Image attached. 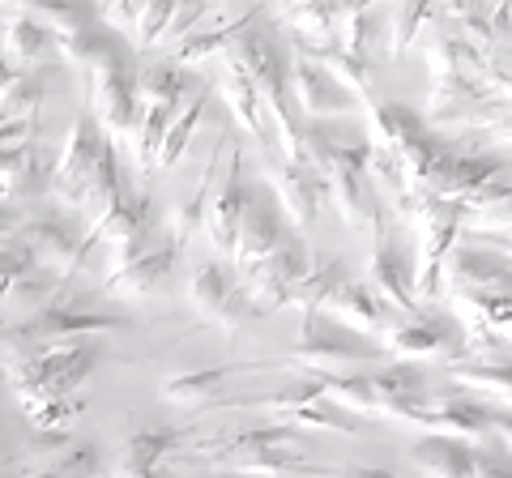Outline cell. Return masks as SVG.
Returning a JSON list of instances; mask_svg holds the SVG:
<instances>
[{"instance_id":"1","label":"cell","mask_w":512,"mask_h":478,"mask_svg":"<svg viewBox=\"0 0 512 478\" xmlns=\"http://www.w3.org/2000/svg\"><path fill=\"white\" fill-rule=\"evenodd\" d=\"M205 457L218 470L252 474V478H282V474H316L303 466V440L291 432V423H269L261 432H239L231 440H210L188 449Z\"/></svg>"},{"instance_id":"2","label":"cell","mask_w":512,"mask_h":478,"mask_svg":"<svg viewBox=\"0 0 512 478\" xmlns=\"http://www.w3.org/2000/svg\"><path fill=\"white\" fill-rule=\"evenodd\" d=\"M99 363V346L82 342V346H43V350H18L0 363L5 385L18 393V402L39 393H77L82 380L94 372Z\"/></svg>"},{"instance_id":"3","label":"cell","mask_w":512,"mask_h":478,"mask_svg":"<svg viewBox=\"0 0 512 478\" xmlns=\"http://www.w3.org/2000/svg\"><path fill=\"white\" fill-rule=\"evenodd\" d=\"M227 56L248 73L256 99L265 103L269 120H274V133H278V141H282V154L295 158V163H303V150H308V133H299V124L291 120V94H286V65H282V56H278L261 35H256V26L231 47Z\"/></svg>"},{"instance_id":"4","label":"cell","mask_w":512,"mask_h":478,"mask_svg":"<svg viewBox=\"0 0 512 478\" xmlns=\"http://www.w3.org/2000/svg\"><path fill=\"white\" fill-rule=\"evenodd\" d=\"M414 227H419V265H414V295L436 299L440 295V274L453 257V239L466 227V205L423 193L414 205Z\"/></svg>"},{"instance_id":"5","label":"cell","mask_w":512,"mask_h":478,"mask_svg":"<svg viewBox=\"0 0 512 478\" xmlns=\"http://www.w3.org/2000/svg\"><path fill=\"white\" fill-rule=\"evenodd\" d=\"M128 321L111 312H94V308H60V304H43L35 308L30 321L18 329H9L5 338L18 350H43V346H82V342H99L107 333H120Z\"/></svg>"},{"instance_id":"6","label":"cell","mask_w":512,"mask_h":478,"mask_svg":"<svg viewBox=\"0 0 512 478\" xmlns=\"http://www.w3.org/2000/svg\"><path fill=\"white\" fill-rule=\"evenodd\" d=\"M90 94H94V120L107 129V137H133L141 116V77H133V65L107 47L90 65Z\"/></svg>"},{"instance_id":"7","label":"cell","mask_w":512,"mask_h":478,"mask_svg":"<svg viewBox=\"0 0 512 478\" xmlns=\"http://www.w3.org/2000/svg\"><path fill=\"white\" fill-rule=\"evenodd\" d=\"M188 299H192V308H197L201 321L218 325L222 333H239L252 316H261V308L252 304V295L244 291V282H239L235 269H222L214 261L197 265V274L188 282Z\"/></svg>"},{"instance_id":"8","label":"cell","mask_w":512,"mask_h":478,"mask_svg":"<svg viewBox=\"0 0 512 478\" xmlns=\"http://www.w3.org/2000/svg\"><path fill=\"white\" fill-rule=\"evenodd\" d=\"M363 333H329L320 312H303V329H299V346L291 350V363L303 372H316V376H338L346 368H355L363 359H376L380 346L376 342H359Z\"/></svg>"},{"instance_id":"9","label":"cell","mask_w":512,"mask_h":478,"mask_svg":"<svg viewBox=\"0 0 512 478\" xmlns=\"http://www.w3.org/2000/svg\"><path fill=\"white\" fill-rule=\"evenodd\" d=\"M107 150H111V137H107L103 124L94 116H77L69 137H64L56 167H52V197L60 205H69V210H77V197H82L90 175L99 171Z\"/></svg>"},{"instance_id":"10","label":"cell","mask_w":512,"mask_h":478,"mask_svg":"<svg viewBox=\"0 0 512 478\" xmlns=\"http://www.w3.org/2000/svg\"><path fill=\"white\" fill-rule=\"evenodd\" d=\"M312 269L308 261V248L299 244V239L291 235L282 248H274L265 261H256L252 269H244L239 274V282H244V291L252 295V304L261 312H274L282 304H291V291L303 282V274Z\"/></svg>"},{"instance_id":"11","label":"cell","mask_w":512,"mask_h":478,"mask_svg":"<svg viewBox=\"0 0 512 478\" xmlns=\"http://www.w3.org/2000/svg\"><path fill=\"white\" fill-rule=\"evenodd\" d=\"M320 316L338 321L350 333H363V338H389V329L397 325V312L384 304L380 291L372 282H350L342 278L333 286V295L320 304Z\"/></svg>"},{"instance_id":"12","label":"cell","mask_w":512,"mask_h":478,"mask_svg":"<svg viewBox=\"0 0 512 478\" xmlns=\"http://www.w3.org/2000/svg\"><path fill=\"white\" fill-rule=\"evenodd\" d=\"M248 205H252V188L244 184V154H239V146L231 141L227 146V180H222V188L214 193L210 210H205V222H201L218 252H235V235H239V222H244Z\"/></svg>"},{"instance_id":"13","label":"cell","mask_w":512,"mask_h":478,"mask_svg":"<svg viewBox=\"0 0 512 478\" xmlns=\"http://www.w3.org/2000/svg\"><path fill=\"white\" fill-rule=\"evenodd\" d=\"M495 410L483 402H466V397H436L410 414V427H423L427 436H453V440H483L491 436Z\"/></svg>"},{"instance_id":"14","label":"cell","mask_w":512,"mask_h":478,"mask_svg":"<svg viewBox=\"0 0 512 478\" xmlns=\"http://www.w3.org/2000/svg\"><path fill=\"white\" fill-rule=\"evenodd\" d=\"M269 184L278 193V205L286 210V218L295 227H312L320 214V197H325V175L308 163H295V158H269Z\"/></svg>"},{"instance_id":"15","label":"cell","mask_w":512,"mask_h":478,"mask_svg":"<svg viewBox=\"0 0 512 478\" xmlns=\"http://www.w3.org/2000/svg\"><path fill=\"white\" fill-rule=\"evenodd\" d=\"M372 261H367V282L380 291V299L389 304L397 316H414L419 312V295H414V274H406L402 257H397L389 231H384V214L372 222Z\"/></svg>"},{"instance_id":"16","label":"cell","mask_w":512,"mask_h":478,"mask_svg":"<svg viewBox=\"0 0 512 478\" xmlns=\"http://www.w3.org/2000/svg\"><path fill=\"white\" fill-rule=\"evenodd\" d=\"M389 350L402 359H448L461 350V329L440 321V316H397V325L389 329Z\"/></svg>"},{"instance_id":"17","label":"cell","mask_w":512,"mask_h":478,"mask_svg":"<svg viewBox=\"0 0 512 478\" xmlns=\"http://www.w3.org/2000/svg\"><path fill=\"white\" fill-rule=\"evenodd\" d=\"M291 94L299 111L308 120H333V116H350V99H346V86L333 77L329 69H320L312 56H303L291 65Z\"/></svg>"},{"instance_id":"18","label":"cell","mask_w":512,"mask_h":478,"mask_svg":"<svg viewBox=\"0 0 512 478\" xmlns=\"http://www.w3.org/2000/svg\"><path fill=\"white\" fill-rule=\"evenodd\" d=\"M18 244L35 257L39 269H47V274H60L69 278L77 265H82V239H77L64 222L56 218H35V222H22L18 227Z\"/></svg>"},{"instance_id":"19","label":"cell","mask_w":512,"mask_h":478,"mask_svg":"<svg viewBox=\"0 0 512 478\" xmlns=\"http://www.w3.org/2000/svg\"><path fill=\"white\" fill-rule=\"evenodd\" d=\"M448 269H453V286H461V291L474 295L512 291V257H504L500 248H453Z\"/></svg>"},{"instance_id":"20","label":"cell","mask_w":512,"mask_h":478,"mask_svg":"<svg viewBox=\"0 0 512 478\" xmlns=\"http://www.w3.org/2000/svg\"><path fill=\"white\" fill-rule=\"evenodd\" d=\"M150 227V197L146 193H116V201L107 205L99 218H90V227L82 235V261L90 257L94 244H111V239H128V235H146Z\"/></svg>"},{"instance_id":"21","label":"cell","mask_w":512,"mask_h":478,"mask_svg":"<svg viewBox=\"0 0 512 478\" xmlns=\"http://www.w3.org/2000/svg\"><path fill=\"white\" fill-rule=\"evenodd\" d=\"M180 444H184L180 432H133L120 444L111 478H167L163 461L180 453Z\"/></svg>"},{"instance_id":"22","label":"cell","mask_w":512,"mask_h":478,"mask_svg":"<svg viewBox=\"0 0 512 478\" xmlns=\"http://www.w3.org/2000/svg\"><path fill=\"white\" fill-rule=\"evenodd\" d=\"M222 103L231 107V116H235L239 129L252 133V137L269 150V141H274V120H269L265 103L256 99V90H252V82H248V73L239 69L231 56L222 60Z\"/></svg>"},{"instance_id":"23","label":"cell","mask_w":512,"mask_h":478,"mask_svg":"<svg viewBox=\"0 0 512 478\" xmlns=\"http://www.w3.org/2000/svg\"><path fill=\"white\" fill-rule=\"evenodd\" d=\"M286 239H291V231L282 227V218L269 210V205H248L244 222H239V235H235V274H244V269H252L256 261H265L274 248H282Z\"/></svg>"},{"instance_id":"24","label":"cell","mask_w":512,"mask_h":478,"mask_svg":"<svg viewBox=\"0 0 512 478\" xmlns=\"http://www.w3.org/2000/svg\"><path fill=\"white\" fill-rule=\"evenodd\" d=\"M299 52H303V56H312L320 69H329L350 94H359V99H367V103H376V73H372V65H367V56L346 52L338 39H333V43L299 39Z\"/></svg>"},{"instance_id":"25","label":"cell","mask_w":512,"mask_h":478,"mask_svg":"<svg viewBox=\"0 0 512 478\" xmlns=\"http://www.w3.org/2000/svg\"><path fill=\"white\" fill-rule=\"evenodd\" d=\"M43 193H52V167H47L43 150L35 141H26L9 154L5 171H0V197L5 201H35Z\"/></svg>"},{"instance_id":"26","label":"cell","mask_w":512,"mask_h":478,"mask_svg":"<svg viewBox=\"0 0 512 478\" xmlns=\"http://www.w3.org/2000/svg\"><path fill=\"white\" fill-rule=\"evenodd\" d=\"M180 244H163V248H154L146 252V257H137L133 265H124L120 274H107V295H154L158 286L167 282V274L175 269V261H180Z\"/></svg>"},{"instance_id":"27","label":"cell","mask_w":512,"mask_h":478,"mask_svg":"<svg viewBox=\"0 0 512 478\" xmlns=\"http://www.w3.org/2000/svg\"><path fill=\"white\" fill-rule=\"evenodd\" d=\"M414 466L423 478H478V453L466 449V440L427 436L414 444Z\"/></svg>"},{"instance_id":"28","label":"cell","mask_w":512,"mask_h":478,"mask_svg":"<svg viewBox=\"0 0 512 478\" xmlns=\"http://www.w3.org/2000/svg\"><path fill=\"white\" fill-rule=\"evenodd\" d=\"M252 26H256V13H239V18H231L227 26H214V30H205V35H188L184 43H175L171 60L180 69H197V65H205V60H214V56H227Z\"/></svg>"},{"instance_id":"29","label":"cell","mask_w":512,"mask_h":478,"mask_svg":"<svg viewBox=\"0 0 512 478\" xmlns=\"http://www.w3.org/2000/svg\"><path fill=\"white\" fill-rule=\"evenodd\" d=\"M448 376L512 406V359H457L448 363Z\"/></svg>"},{"instance_id":"30","label":"cell","mask_w":512,"mask_h":478,"mask_svg":"<svg viewBox=\"0 0 512 478\" xmlns=\"http://www.w3.org/2000/svg\"><path fill=\"white\" fill-rule=\"evenodd\" d=\"M218 163H222V141L214 146V154H210V163H205L197 188H192V197H184V201L171 210V235H175V244H180V248H188L192 231H197L201 222H205V210H210V188H214Z\"/></svg>"},{"instance_id":"31","label":"cell","mask_w":512,"mask_h":478,"mask_svg":"<svg viewBox=\"0 0 512 478\" xmlns=\"http://www.w3.org/2000/svg\"><path fill=\"white\" fill-rule=\"evenodd\" d=\"M0 52H5L18 69H39V56L47 52V26L18 9V18L5 22V35H0Z\"/></svg>"},{"instance_id":"32","label":"cell","mask_w":512,"mask_h":478,"mask_svg":"<svg viewBox=\"0 0 512 478\" xmlns=\"http://www.w3.org/2000/svg\"><path fill=\"white\" fill-rule=\"evenodd\" d=\"M22 410L35 432H69V427L82 419L86 402L77 393H39V397H26Z\"/></svg>"},{"instance_id":"33","label":"cell","mask_w":512,"mask_h":478,"mask_svg":"<svg viewBox=\"0 0 512 478\" xmlns=\"http://www.w3.org/2000/svg\"><path fill=\"white\" fill-rule=\"evenodd\" d=\"M43 94H47V73L43 69H22L5 90H0V124H9V120H39Z\"/></svg>"},{"instance_id":"34","label":"cell","mask_w":512,"mask_h":478,"mask_svg":"<svg viewBox=\"0 0 512 478\" xmlns=\"http://www.w3.org/2000/svg\"><path fill=\"white\" fill-rule=\"evenodd\" d=\"M231 376V368H201V372H180L163 380V389H158V397L163 402H175V406H201L210 402V397L222 389V380Z\"/></svg>"},{"instance_id":"35","label":"cell","mask_w":512,"mask_h":478,"mask_svg":"<svg viewBox=\"0 0 512 478\" xmlns=\"http://www.w3.org/2000/svg\"><path fill=\"white\" fill-rule=\"evenodd\" d=\"M205 107H210V90H197V94H192V103L171 120V129H167V137H163V146H158L154 171H171V167H175V158L184 154V146L192 141V133H197V124H201V116H205Z\"/></svg>"},{"instance_id":"36","label":"cell","mask_w":512,"mask_h":478,"mask_svg":"<svg viewBox=\"0 0 512 478\" xmlns=\"http://www.w3.org/2000/svg\"><path fill=\"white\" fill-rule=\"evenodd\" d=\"M346 278V265L342 261H333V257H316L312 269L303 274V282L291 291V304L299 312H320V304L333 295V286H338Z\"/></svg>"},{"instance_id":"37","label":"cell","mask_w":512,"mask_h":478,"mask_svg":"<svg viewBox=\"0 0 512 478\" xmlns=\"http://www.w3.org/2000/svg\"><path fill=\"white\" fill-rule=\"evenodd\" d=\"M278 423H291V427H312V432H338V436H350L355 432V419H350V410H342L338 402H329L325 393L312 397V402H303L299 410H291L286 419Z\"/></svg>"},{"instance_id":"38","label":"cell","mask_w":512,"mask_h":478,"mask_svg":"<svg viewBox=\"0 0 512 478\" xmlns=\"http://www.w3.org/2000/svg\"><path fill=\"white\" fill-rule=\"evenodd\" d=\"M188 99V73L175 65H154L141 73V103H158V107H175V111H184L180 103Z\"/></svg>"},{"instance_id":"39","label":"cell","mask_w":512,"mask_h":478,"mask_svg":"<svg viewBox=\"0 0 512 478\" xmlns=\"http://www.w3.org/2000/svg\"><path fill=\"white\" fill-rule=\"evenodd\" d=\"M18 9L30 13L35 22H43L56 39H64V35H73V30L86 26V9L77 5V0H22Z\"/></svg>"},{"instance_id":"40","label":"cell","mask_w":512,"mask_h":478,"mask_svg":"<svg viewBox=\"0 0 512 478\" xmlns=\"http://www.w3.org/2000/svg\"><path fill=\"white\" fill-rule=\"evenodd\" d=\"M325 397L350 414H380L372 376H333V380H325Z\"/></svg>"},{"instance_id":"41","label":"cell","mask_w":512,"mask_h":478,"mask_svg":"<svg viewBox=\"0 0 512 478\" xmlns=\"http://www.w3.org/2000/svg\"><path fill=\"white\" fill-rule=\"evenodd\" d=\"M431 9H436V0H397V5H393V22H389V26H393L389 52H393V56H402L406 47L423 35Z\"/></svg>"},{"instance_id":"42","label":"cell","mask_w":512,"mask_h":478,"mask_svg":"<svg viewBox=\"0 0 512 478\" xmlns=\"http://www.w3.org/2000/svg\"><path fill=\"white\" fill-rule=\"evenodd\" d=\"M175 5H180V0H146V9H141V18H137V30H133V47H137V52H150V47L163 39Z\"/></svg>"},{"instance_id":"43","label":"cell","mask_w":512,"mask_h":478,"mask_svg":"<svg viewBox=\"0 0 512 478\" xmlns=\"http://www.w3.org/2000/svg\"><path fill=\"white\" fill-rule=\"evenodd\" d=\"M47 269L39 265H30L26 274L9 286V295H5V308H43L47 304Z\"/></svg>"},{"instance_id":"44","label":"cell","mask_w":512,"mask_h":478,"mask_svg":"<svg viewBox=\"0 0 512 478\" xmlns=\"http://www.w3.org/2000/svg\"><path fill=\"white\" fill-rule=\"evenodd\" d=\"M60 43V56L69 60V65H94L103 52H107V39L103 35H94L90 26H82V30H73V35H64V39H56Z\"/></svg>"},{"instance_id":"45","label":"cell","mask_w":512,"mask_h":478,"mask_svg":"<svg viewBox=\"0 0 512 478\" xmlns=\"http://www.w3.org/2000/svg\"><path fill=\"white\" fill-rule=\"evenodd\" d=\"M30 265H35V257H30V252L18 244V239H13V244H0V304H5L9 286L18 282Z\"/></svg>"},{"instance_id":"46","label":"cell","mask_w":512,"mask_h":478,"mask_svg":"<svg viewBox=\"0 0 512 478\" xmlns=\"http://www.w3.org/2000/svg\"><path fill=\"white\" fill-rule=\"evenodd\" d=\"M141 9H146V0H99V18L111 30H137Z\"/></svg>"},{"instance_id":"47","label":"cell","mask_w":512,"mask_h":478,"mask_svg":"<svg viewBox=\"0 0 512 478\" xmlns=\"http://www.w3.org/2000/svg\"><path fill=\"white\" fill-rule=\"evenodd\" d=\"M205 9H210V5H201V0H180V5H175V13H171V22H167V30H163V39L184 43V39L192 35V26L201 22Z\"/></svg>"},{"instance_id":"48","label":"cell","mask_w":512,"mask_h":478,"mask_svg":"<svg viewBox=\"0 0 512 478\" xmlns=\"http://www.w3.org/2000/svg\"><path fill=\"white\" fill-rule=\"evenodd\" d=\"M107 274H120L124 265H133L137 257H146V235H128V239H111L107 244Z\"/></svg>"},{"instance_id":"49","label":"cell","mask_w":512,"mask_h":478,"mask_svg":"<svg viewBox=\"0 0 512 478\" xmlns=\"http://www.w3.org/2000/svg\"><path fill=\"white\" fill-rule=\"evenodd\" d=\"M316 478H402V474L372 470V466H350V470H316Z\"/></svg>"},{"instance_id":"50","label":"cell","mask_w":512,"mask_h":478,"mask_svg":"<svg viewBox=\"0 0 512 478\" xmlns=\"http://www.w3.org/2000/svg\"><path fill=\"white\" fill-rule=\"evenodd\" d=\"M491 436H500V444L512 453V410H495V423H491Z\"/></svg>"},{"instance_id":"51","label":"cell","mask_w":512,"mask_h":478,"mask_svg":"<svg viewBox=\"0 0 512 478\" xmlns=\"http://www.w3.org/2000/svg\"><path fill=\"white\" fill-rule=\"evenodd\" d=\"M478 478H512V461H491V457H478Z\"/></svg>"},{"instance_id":"52","label":"cell","mask_w":512,"mask_h":478,"mask_svg":"<svg viewBox=\"0 0 512 478\" xmlns=\"http://www.w3.org/2000/svg\"><path fill=\"white\" fill-rule=\"evenodd\" d=\"M13 235H18V214H13L9 205H0V244L13 239Z\"/></svg>"},{"instance_id":"53","label":"cell","mask_w":512,"mask_h":478,"mask_svg":"<svg viewBox=\"0 0 512 478\" xmlns=\"http://www.w3.org/2000/svg\"><path fill=\"white\" fill-rule=\"evenodd\" d=\"M18 73H22V69H18V65H13V60H9L5 52H0V90H5V86L13 82V77H18Z\"/></svg>"},{"instance_id":"54","label":"cell","mask_w":512,"mask_h":478,"mask_svg":"<svg viewBox=\"0 0 512 478\" xmlns=\"http://www.w3.org/2000/svg\"><path fill=\"white\" fill-rule=\"evenodd\" d=\"M5 5H13V9H18V5H22V0H5Z\"/></svg>"},{"instance_id":"55","label":"cell","mask_w":512,"mask_h":478,"mask_svg":"<svg viewBox=\"0 0 512 478\" xmlns=\"http://www.w3.org/2000/svg\"><path fill=\"white\" fill-rule=\"evenodd\" d=\"M201 5H214V0H201Z\"/></svg>"}]
</instances>
